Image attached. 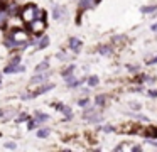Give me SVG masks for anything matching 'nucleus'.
Instances as JSON below:
<instances>
[{
	"instance_id": "obj_1",
	"label": "nucleus",
	"mask_w": 157,
	"mask_h": 152,
	"mask_svg": "<svg viewBox=\"0 0 157 152\" xmlns=\"http://www.w3.org/2000/svg\"><path fill=\"white\" fill-rule=\"evenodd\" d=\"M27 41V34L24 31H15V32H12V36L7 39V46H24Z\"/></svg>"
},
{
	"instance_id": "obj_2",
	"label": "nucleus",
	"mask_w": 157,
	"mask_h": 152,
	"mask_svg": "<svg viewBox=\"0 0 157 152\" xmlns=\"http://www.w3.org/2000/svg\"><path fill=\"white\" fill-rule=\"evenodd\" d=\"M37 10H39L37 7H34V5H27L26 9L22 10V19H24L26 22H32V21H34V19L37 17Z\"/></svg>"
},
{
	"instance_id": "obj_3",
	"label": "nucleus",
	"mask_w": 157,
	"mask_h": 152,
	"mask_svg": "<svg viewBox=\"0 0 157 152\" xmlns=\"http://www.w3.org/2000/svg\"><path fill=\"white\" fill-rule=\"evenodd\" d=\"M29 26H31V31L36 32V34H41L42 31H44V27H46V24H44V21H34L29 22Z\"/></svg>"
},
{
	"instance_id": "obj_4",
	"label": "nucleus",
	"mask_w": 157,
	"mask_h": 152,
	"mask_svg": "<svg viewBox=\"0 0 157 152\" xmlns=\"http://www.w3.org/2000/svg\"><path fill=\"white\" fill-rule=\"evenodd\" d=\"M69 47L73 49L74 53H78L79 49H81V41L76 39V37H71V39H69Z\"/></svg>"
},
{
	"instance_id": "obj_5",
	"label": "nucleus",
	"mask_w": 157,
	"mask_h": 152,
	"mask_svg": "<svg viewBox=\"0 0 157 152\" xmlns=\"http://www.w3.org/2000/svg\"><path fill=\"white\" fill-rule=\"evenodd\" d=\"M22 71H24V68L17 66V64H10V66L5 68V73H22Z\"/></svg>"
},
{
	"instance_id": "obj_6",
	"label": "nucleus",
	"mask_w": 157,
	"mask_h": 152,
	"mask_svg": "<svg viewBox=\"0 0 157 152\" xmlns=\"http://www.w3.org/2000/svg\"><path fill=\"white\" fill-rule=\"evenodd\" d=\"M52 88H54V84H46V86H41L36 93L32 95V96H37V95H41V93H46V91H49V90H52Z\"/></svg>"
},
{
	"instance_id": "obj_7",
	"label": "nucleus",
	"mask_w": 157,
	"mask_h": 152,
	"mask_svg": "<svg viewBox=\"0 0 157 152\" xmlns=\"http://www.w3.org/2000/svg\"><path fill=\"white\" fill-rule=\"evenodd\" d=\"M95 5V0H81V9H91Z\"/></svg>"
},
{
	"instance_id": "obj_8",
	"label": "nucleus",
	"mask_w": 157,
	"mask_h": 152,
	"mask_svg": "<svg viewBox=\"0 0 157 152\" xmlns=\"http://www.w3.org/2000/svg\"><path fill=\"white\" fill-rule=\"evenodd\" d=\"M47 44H49V37L44 36L41 39V42H39V49H44V47H47Z\"/></svg>"
},
{
	"instance_id": "obj_9",
	"label": "nucleus",
	"mask_w": 157,
	"mask_h": 152,
	"mask_svg": "<svg viewBox=\"0 0 157 152\" xmlns=\"http://www.w3.org/2000/svg\"><path fill=\"white\" fill-rule=\"evenodd\" d=\"M157 5H150V7H142V12L144 14H152V12H156Z\"/></svg>"
},
{
	"instance_id": "obj_10",
	"label": "nucleus",
	"mask_w": 157,
	"mask_h": 152,
	"mask_svg": "<svg viewBox=\"0 0 157 152\" xmlns=\"http://www.w3.org/2000/svg\"><path fill=\"white\" fill-rule=\"evenodd\" d=\"M47 68H49V63H47V61H44V63H41L36 68V71H37V73H41V71H44V69H47Z\"/></svg>"
},
{
	"instance_id": "obj_11",
	"label": "nucleus",
	"mask_w": 157,
	"mask_h": 152,
	"mask_svg": "<svg viewBox=\"0 0 157 152\" xmlns=\"http://www.w3.org/2000/svg\"><path fill=\"white\" fill-rule=\"evenodd\" d=\"M44 79H46V76H44V74H37V76H34V78L31 79V83H39V81H44Z\"/></svg>"
},
{
	"instance_id": "obj_12",
	"label": "nucleus",
	"mask_w": 157,
	"mask_h": 152,
	"mask_svg": "<svg viewBox=\"0 0 157 152\" xmlns=\"http://www.w3.org/2000/svg\"><path fill=\"white\" fill-rule=\"evenodd\" d=\"M52 15H54V19H59V17L63 15V9H61V7H56L54 12H52Z\"/></svg>"
},
{
	"instance_id": "obj_13",
	"label": "nucleus",
	"mask_w": 157,
	"mask_h": 152,
	"mask_svg": "<svg viewBox=\"0 0 157 152\" xmlns=\"http://www.w3.org/2000/svg\"><path fill=\"white\" fill-rule=\"evenodd\" d=\"M49 135V129H41V130H37V137H47Z\"/></svg>"
},
{
	"instance_id": "obj_14",
	"label": "nucleus",
	"mask_w": 157,
	"mask_h": 152,
	"mask_svg": "<svg viewBox=\"0 0 157 152\" xmlns=\"http://www.w3.org/2000/svg\"><path fill=\"white\" fill-rule=\"evenodd\" d=\"M5 21H7V14L4 10H0V27L5 24Z\"/></svg>"
},
{
	"instance_id": "obj_15",
	"label": "nucleus",
	"mask_w": 157,
	"mask_h": 152,
	"mask_svg": "<svg viewBox=\"0 0 157 152\" xmlns=\"http://www.w3.org/2000/svg\"><path fill=\"white\" fill-rule=\"evenodd\" d=\"M88 83H90V86H96V84H98V78H96V76H91V78L88 79Z\"/></svg>"
},
{
	"instance_id": "obj_16",
	"label": "nucleus",
	"mask_w": 157,
	"mask_h": 152,
	"mask_svg": "<svg viewBox=\"0 0 157 152\" xmlns=\"http://www.w3.org/2000/svg\"><path fill=\"white\" fill-rule=\"evenodd\" d=\"M73 71H74V66L71 64L68 69H64V73H63V74H64V78H66V76H69V74H73Z\"/></svg>"
},
{
	"instance_id": "obj_17",
	"label": "nucleus",
	"mask_w": 157,
	"mask_h": 152,
	"mask_svg": "<svg viewBox=\"0 0 157 152\" xmlns=\"http://www.w3.org/2000/svg\"><path fill=\"white\" fill-rule=\"evenodd\" d=\"M47 120V115H39L36 118V123H41V122H46Z\"/></svg>"
},
{
	"instance_id": "obj_18",
	"label": "nucleus",
	"mask_w": 157,
	"mask_h": 152,
	"mask_svg": "<svg viewBox=\"0 0 157 152\" xmlns=\"http://www.w3.org/2000/svg\"><path fill=\"white\" fill-rule=\"evenodd\" d=\"M147 135H150V137H156V139H157V129H150V130L147 132Z\"/></svg>"
},
{
	"instance_id": "obj_19",
	"label": "nucleus",
	"mask_w": 157,
	"mask_h": 152,
	"mask_svg": "<svg viewBox=\"0 0 157 152\" xmlns=\"http://www.w3.org/2000/svg\"><path fill=\"white\" fill-rule=\"evenodd\" d=\"M103 101H105V95H100V96H96V103H98V105H103Z\"/></svg>"
},
{
	"instance_id": "obj_20",
	"label": "nucleus",
	"mask_w": 157,
	"mask_h": 152,
	"mask_svg": "<svg viewBox=\"0 0 157 152\" xmlns=\"http://www.w3.org/2000/svg\"><path fill=\"white\" fill-rule=\"evenodd\" d=\"M63 112H64V115L68 117V118L71 117V108H68V106H63Z\"/></svg>"
},
{
	"instance_id": "obj_21",
	"label": "nucleus",
	"mask_w": 157,
	"mask_h": 152,
	"mask_svg": "<svg viewBox=\"0 0 157 152\" xmlns=\"http://www.w3.org/2000/svg\"><path fill=\"white\" fill-rule=\"evenodd\" d=\"M29 117H27V113H22V115H19V118H17V122H26Z\"/></svg>"
},
{
	"instance_id": "obj_22",
	"label": "nucleus",
	"mask_w": 157,
	"mask_h": 152,
	"mask_svg": "<svg viewBox=\"0 0 157 152\" xmlns=\"http://www.w3.org/2000/svg\"><path fill=\"white\" fill-rule=\"evenodd\" d=\"M100 53H101V54H110L112 51H110V49H108V47H106V46H103V47H101V49H100Z\"/></svg>"
},
{
	"instance_id": "obj_23",
	"label": "nucleus",
	"mask_w": 157,
	"mask_h": 152,
	"mask_svg": "<svg viewBox=\"0 0 157 152\" xmlns=\"http://www.w3.org/2000/svg\"><path fill=\"white\" fill-rule=\"evenodd\" d=\"M88 103H90V101L86 98H84V100H79V106H86Z\"/></svg>"
},
{
	"instance_id": "obj_24",
	"label": "nucleus",
	"mask_w": 157,
	"mask_h": 152,
	"mask_svg": "<svg viewBox=\"0 0 157 152\" xmlns=\"http://www.w3.org/2000/svg\"><path fill=\"white\" fill-rule=\"evenodd\" d=\"M7 149H15V144H12V142H9V144H5Z\"/></svg>"
},
{
	"instance_id": "obj_25",
	"label": "nucleus",
	"mask_w": 157,
	"mask_h": 152,
	"mask_svg": "<svg viewBox=\"0 0 157 152\" xmlns=\"http://www.w3.org/2000/svg\"><path fill=\"white\" fill-rule=\"evenodd\" d=\"M19 61H21V58H19V56H15V58L12 59V64H19Z\"/></svg>"
},
{
	"instance_id": "obj_26",
	"label": "nucleus",
	"mask_w": 157,
	"mask_h": 152,
	"mask_svg": "<svg viewBox=\"0 0 157 152\" xmlns=\"http://www.w3.org/2000/svg\"><path fill=\"white\" fill-rule=\"evenodd\" d=\"M17 7H10V10H9V14H12V15H14V14H17V10H15Z\"/></svg>"
},
{
	"instance_id": "obj_27",
	"label": "nucleus",
	"mask_w": 157,
	"mask_h": 152,
	"mask_svg": "<svg viewBox=\"0 0 157 152\" xmlns=\"http://www.w3.org/2000/svg\"><path fill=\"white\" fill-rule=\"evenodd\" d=\"M103 130H105V132H113V127H110V125H108V127H105Z\"/></svg>"
},
{
	"instance_id": "obj_28",
	"label": "nucleus",
	"mask_w": 157,
	"mask_h": 152,
	"mask_svg": "<svg viewBox=\"0 0 157 152\" xmlns=\"http://www.w3.org/2000/svg\"><path fill=\"white\" fill-rule=\"evenodd\" d=\"M156 63H157V56H156V58H152L150 61H149V64H156Z\"/></svg>"
},
{
	"instance_id": "obj_29",
	"label": "nucleus",
	"mask_w": 157,
	"mask_h": 152,
	"mask_svg": "<svg viewBox=\"0 0 157 152\" xmlns=\"http://www.w3.org/2000/svg\"><path fill=\"white\" fill-rule=\"evenodd\" d=\"M144 81H145V83H152L154 79H152V78H147V76H145V78H144Z\"/></svg>"
},
{
	"instance_id": "obj_30",
	"label": "nucleus",
	"mask_w": 157,
	"mask_h": 152,
	"mask_svg": "<svg viewBox=\"0 0 157 152\" xmlns=\"http://www.w3.org/2000/svg\"><path fill=\"white\" fill-rule=\"evenodd\" d=\"M36 125H37L36 122H31V123H29V129H34V127H36Z\"/></svg>"
},
{
	"instance_id": "obj_31",
	"label": "nucleus",
	"mask_w": 157,
	"mask_h": 152,
	"mask_svg": "<svg viewBox=\"0 0 157 152\" xmlns=\"http://www.w3.org/2000/svg\"><path fill=\"white\" fill-rule=\"evenodd\" d=\"M4 115H5V112H4V110H0V117H4Z\"/></svg>"
},
{
	"instance_id": "obj_32",
	"label": "nucleus",
	"mask_w": 157,
	"mask_h": 152,
	"mask_svg": "<svg viewBox=\"0 0 157 152\" xmlns=\"http://www.w3.org/2000/svg\"><path fill=\"white\" fill-rule=\"evenodd\" d=\"M152 29H154V31H157V24H154V26H152Z\"/></svg>"
}]
</instances>
